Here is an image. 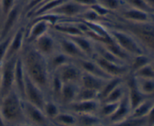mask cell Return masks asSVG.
I'll return each mask as SVG.
<instances>
[{"label": "cell", "instance_id": "obj_1", "mask_svg": "<svg viewBox=\"0 0 154 126\" xmlns=\"http://www.w3.org/2000/svg\"><path fill=\"white\" fill-rule=\"evenodd\" d=\"M20 55L28 76L49 98L51 73L48 69L46 57L40 54L32 44L27 43L24 45Z\"/></svg>", "mask_w": 154, "mask_h": 126}, {"label": "cell", "instance_id": "obj_2", "mask_svg": "<svg viewBox=\"0 0 154 126\" xmlns=\"http://www.w3.org/2000/svg\"><path fill=\"white\" fill-rule=\"evenodd\" d=\"M103 25L112 28L120 29L132 35L147 54L154 57V22H131L119 18L112 14L110 21L101 23Z\"/></svg>", "mask_w": 154, "mask_h": 126}, {"label": "cell", "instance_id": "obj_3", "mask_svg": "<svg viewBox=\"0 0 154 126\" xmlns=\"http://www.w3.org/2000/svg\"><path fill=\"white\" fill-rule=\"evenodd\" d=\"M23 101L14 89L0 99V115L5 125L14 126L26 123Z\"/></svg>", "mask_w": 154, "mask_h": 126}, {"label": "cell", "instance_id": "obj_4", "mask_svg": "<svg viewBox=\"0 0 154 126\" xmlns=\"http://www.w3.org/2000/svg\"><path fill=\"white\" fill-rule=\"evenodd\" d=\"M106 27V26H105ZM109 30L110 34L114 39L117 45L126 53L130 54L132 57L140 55V54H147L144 48L141 46L138 41L131 34L127 32L120 29L112 28L106 27ZM150 55V54H149Z\"/></svg>", "mask_w": 154, "mask_h": 126}, {"label": "cell", "instance_id": "obj_5", "mask_svg": "<svg viewBox=\"0 0 154 126\" xmlns=\"http://www.w3.org/2000/svg\"><path fill=\"white\" fill-rule=\"evenodd\" d=\"M24 2L18 0L3 19L0 26V40L4 39L15 31L18 26L23 23V8Z\"/></svg>", "mask_w": 154, "mask_h": 126}, {"label": "cell", "instance_id": "obj_6", "mask_svg": "<svg viewBox=\"0 0 154 126\" xmlns=\"http://www.w3.org/2000/svg\"><path fill=\"white\" fill-rule=\"evenodd\" d=\"M15 55L5 60L1 68V86H0V99L4 98L14 89L15 67L18 56Z\"/></svg>", "mask_w": 154, "mask_h": 126}, {"label": "cell", "instance_id": "obj_7", "mask_svg": "<svg viewBox=\"0 0 154 126\" xmlns=\"http://www.w3.org/2000/svg\"><path fill=\"white\" fill-rule=\"evenodd\" d=\"M32 45L46 58L60 50L57 36L51 29L39 36Z\"/></svg>", "mask_w": 154, "mask_h": 126}, {"label": "cell", "instance_id": "obj_8", "mask_svg": "<svg viewBox=\"0 0 154 126\" xmlns=\"http://www.w3.org/2000/svg\"><path fill=\"white\" fill-rule=\"evenodd\" d=\"M24 92H25V101L30 104L36 106L43 110L45 102L48 99L47 95L42 91V89L36 86L31 79L25 71V85H24Z\"/></svg>", "mask_w": 154, "mask_h": 126}, {"label": "cell", "instance_id": "obj_9", "mask_svg": "<svg viewBox=\"0 0 154 126\" xmlns=\"http://www.w3.org/2000/svg\"><path fill=\"white\" fill-rule=\"evenodd\" d=\"M24 114L28 123L35 126H51L52 122L44 111L27 101H23Z\"/></svg>", "mask_w": 154, "mask_h": 126}, {"label": "cell", "instance_id": "obj_10", "mask_svg": "<svg viewBox=\"0 0 154 126\" xmlns=\"http://www.w3.org/2000/svg\"><path fill=\"white\" fill-rule=\"evenodd\" d=\"M89 8L90 7L78 4L73 0H68L56 7L48 13L58 15L62 17L63 19H74V18H78Z\"/></svg>", "mask_w": 154, "mask_h": 126}, {"label": "cell", "instance_id": "obj_11", "mask_svg": "<svg viewBox=\"0 0 154 126\" xmlns=\"http://www.w3.org/2000/svg\"><path fill=\"white\" fill-rule=\"evenodd\" d=\"M92 59H93L102 67V69L111 77L126 78L128 76L130 75V68L129 64L113 63L102 58L96 54H94Z\"/></svg>", "mask_w": 154, "mask_h": 126}, {"label": "cell", "instance_id": "obj_12", "mask_svg": "<svg viewBox=\"0 0 154 126\" xmlns=\"http://www.w3.org/2000/svg\"><path fill=\"white\" fill-rule=\"evenodd\" d=\"M54 33H55L56 36H57L59 49L62 52L64 53L66 55H67L72 60L78 58H89L70 38L68 37L67 36H65V35L56 33L54 31Z\"/></svg>", "mask_w": 154, "mask_h": 126}, {"label": "cell", "instance_id": "obj_13", "mask_svg": "<svg viewBox=\"0 0 154 126\" xmlns=\"http://www.w3.org/2000/svg\"><path fill=\"white\" fill-rule=\"evenodd\" d=\"M54 72L57 73L63 83L72 82L80 85L83 71L73 60L60 66Z\"/></svg>", "mask_w": 154, "mask_h": 126}, {"label": "cell", "instance_id": "obj_14", "mask_svg": "<svg viewBox=\"0 0 154 126\" xmlns=\"http://www.w3.org/2000/svg\"><path fill=\"white\" fill-rule=\"evenodd\" d=\"M99 100L93 101H74L63 107L62 110H67L75 114H96L100 107Z\"/></svg>", "mask_w": 154, "mask_h": 126}, {"label": "cell", "instance_id": "obj_15", "mask_svg": "<svg viewBox=\"0 0 154 126\" xmlns=\"http://www.w3.org/2000/svg\"><path fill=\"white\" fill-rule=\"evenodd\" d=\"M23 23L24 22H23L20 26H18L12 36L11 40L10 45H9L8 49L7 51V54H6L5 60L20 54L21 51L25 45L26 25H24Z\"/></svg>", "mask_w": 154, "mask_h": 126}, {"label": "cell", "instance_id": "obj_16", "mask_svg": "<svg viewBox=\"0 0 154 126\" xmlns=\"http://www.w3.org/2000/svg\"><path fill=\"white\" fill-rule=\"evenodd\" d=\"M73 62L81 68L83 73L92 74L105 79L114 78L105 73L102 67L92 58H78L73 60Z\"/></svg>", "mask_w": 154, "mask_h": 126}, {"label": "cell", "instance_id": "obj_17", "mask_svg": "<svg viewBox=\"0 0 154 126\" xmlns=\"http://www.w3.org/2000/svg\"><path fill=\"white\" fill-rule=\"evenodd\" d=\"M115 15L119 18L131 22H148L151 21L150 14L143 11L139 9L126 5L116 12Z\"/></svg>", "mask_w": 154, "mask_h": 126}, {"label": "cell", "instance_id": "obj_18", "mask_svg": "<svg viewBox=\"0 0 154 126\" xmlns=\"http://www.w3.org/2000/svg\"><path fill=\"white\" fill-rule=\"evenodd\" d=\"M131 112H132V110H131L127 91H126V93L125 94L123 98L120 101V104H119V106L117 110H116V111L105 121V125L120 122V121H122L123 119H126V118L129 117Z\"/></svg>", "mask_w": 154, "mask_h": 126}, {"label": "cell", "instance_id": "obj_19", "mask_svg": "<svg viewBox=\"0 0 154 126\" xmlns=\"http://www.w3.org/2000/svg\"><path fill=\"white\" fill-rule=\"evenodd\" d=\"M80 87V85L77 83H63L59 99V104L61 108L75 101Z\"/></svg>", "mask_w": 154, "mask_h": 126}, {"label": "cell", "instance_id": "obj_20", "mask_svg": "<svg viewBox=\"0 0 154 126\" xmlns=\"http://www.w3.org/2000/svg\"><path fill=\"white\" fill-rule=\"evenodd\" d=\"M108 80L109 79H105L100 78L92 74L83 73L82 77L80 82V86L100 92L105 86Z\"/></svg>", "mask_w": 154, "mask_h": 126}, {"label": "cell", "instance_id": "obj_21", "mask_svg": "<svg viewBox=\"0 0 154 126\" xmlns=\"http://www.w3.org/2000/svg\"><path fill=\"white\" fill-rule=\"evenodd\" d=\"M24 85H25V69H24L21 55L18 56L15 67L14 89L17 91L23 100L25 99L24 92Z\"/></svg>", "mask_w": 154, "mask_h": 126}, {"label": "cell", "instance_id": "obj_22", "mask_svg": "<svg viewBox=\"0 0 154 126\" xmlns=\"http://www.w3.org/2000/svg\"><path fill=\"white\" fill-rule=\"evenodd\" d=\"M70 38L78 48L89 57L92 58L95 54L94 41L86 35H78V36H67Z\"/></svg>", "mask_w": 154, "mask_h": 126}, {"label": "cell", "instance_id": "obj_23", "mask_svg": "<svg viewBox=\"0 0 154 126\" xmlns=\"http://www.w3.org/2000/svg\"><path fill=\"white\" fill-rule=\"evenodd\" d=\"M72 60H73L72 59L68 57L60 50L57 51V52L54 53L50 57H47V63H48V69H49L51 73L57 70L60 66H63L64 64L69 63Z\"/></svg>", "mask_w": 154, "mask_h": 126}, {"label": "cell", "instance_id": "obj_24", "mask_svg": "<svg viewBox=\"0 0 154 126\" xmlns=\"http://www.w3.org/2000/svg\"><path fill=\"white\" fill-rule=\"evenodd\" d=\"M51 122L56 126H76L77 116L75 113L62 110Z\"/></svg>", "mask_w": 154, "mask_h": 126}, {"label": "cell", "instance_id": "obj_25", "mask_svg": "<svg viewBox=\"0 0 154 126\" xmlns=\"http://www.w3.org/2000/svg\"><path fill=\"white\" fill-rule=\"evenodd\" d=\"M134 78L137 88L143 95L147 98L154 97V79L138 78V77H134Z\"/></svg>", "mask_w": 154, "mask_h": 126}, {"label": "cell", "instance_id": "obj_26", "mask_svg": "<svg viewBox=\"0 0 154 126\" xmlns=\"http://www.w3.org/2000/svg\"><path fill=\"white\" fill-rule=\"evenodd\" d=\"M127 87H126V82L124 81L120 85L114 88L111 92L108 95V96L102 100L101 103H117L120 102L126 93Z\"/></svg>", "mask_w": 154, "mask_h": 126}, {"label": "cell", "instance_id": "obj_27", "mask_svg": "<svg viewBox=\"0 0 154 126\" xmlns=\"http://www.w3.org/2000/svg\"><path fill=\"white\" fill-rule=\"evenodd\" d=\"M153 57L147 54H140V55L134 56L132 57L130 63H129V68H130V75L133 74L143 66L151 63Z\"/></svg>", "mask_w": 154, "mask_h": 126}, {"label": "cell", "instance_id": "obj_28", "mask_svg": "<svg viewBox=\"0 0 154 126\" xmlns=\"http://www.w3.org/2000/svg\"><path fill=\"white\" fill-rule=\"evenodd\" d=\"M154 104V97L148 98L131 112V117H145Z\"/></svg>", "mask_w": 154, "mask_h": 126}, {"label": "cell", "instance_id": "obj_29", "mask_svg": "<svg viewBox=\"0 0 154 126\" xmlns=\"http://www.w3.org/2000/svg\"><path fill=\"white\" fill-rule=\"evenodd\" d=\"M120 102L101 103L97 115L105 122L116 111Z\"/></svg>", "mask_w": 154, "mask_h": 126}, {"label": "cell", "instance_id": "obj_30", "mask_svg": "<svg viewBox=\"0 0 154 126\" xmlns=\"http://www.w3.org/2000/svg\"><path fill=\"white\" fill-rule=\"evenodd\" d=\"M61 110L62 108L60 104L51 98H48L47 100L43 109L45 114L51 121H52Z\"/></svg>", "mask_w": 154, "mask_h": 126}, {"label": "cell", "instance_id": "obj_31", "mask_svg": "<svg viewBox=\"0 0 154 126\" xmlns=\"http://www.w3.org/2000/svg\"><path fill=\"white\" fill-rule=\"evenodd\" d=\"M105 126H147V116L145 117H129L111 124H107Z\"/></svg>", "mask_w": 154, "mask_h": 126}, {"label": "cell", "instance_id": "obj_32", "mask_svg": "<svg viewBox=\"0 0 154 126\" xmlns=\"http://www.w3.org/2000/svg\"><path fill=\"white\" fill-rule=\"evenodd\" d=\"M125 79L126 78L114 77V78L108 80L106 84H105V86H104V88L102 89V91L99 92V101H100V102L108 96V94H109L114 88H116L118 85H120V83L123 82L125 80Z\"/></svg>", "mask_w": 154, "mask_h": 126}, {"label": "cell", "instance_id": "obj_33", "mask_svg": "<svg viewBox=\"0 0 154 126\" xmlns=\"http://www.w3.org/2000/svg\"><path fill=\"white\" fill-rule=\"evenodd\" d=\"M93 100H99V92L93 90V89L80 87L75 101H93Z\"/></svg>", "mask_w": 154, "mask_h": 126}, {"label": "cell", "instance_id": "obj_34", "mask_svg": "<svg viewBox=\"0 0 154 126\" xmlns=\"http://www.w3.org/2000/svg\"><path fill=\"white\" fill-rule=\"evenodd\" d=\"M97 2L111 11L116 12L126 5L122 0H96Z\"/></svg>", "mask_w": 154, "mask_h": 126}, {"label": "cell", "instance_id": "obj_35", "mask_svg": "<svg viewBox=\"0 0 154 126\" xmlns=\"http://www.w3.org/2000/svg\"><path fill=\"white\" fill-rule=\"evenodd\" d=\"M122 1L129 7L139 9L149 14H153V11L144 0H122Z\"/></svg>", "mask_w": 154, "mask_h": 126}, {"label": "cell", "instance_id": "obj_36", "mask_svg": "<svg viewBox=\"0 0 154 126\" xmlns=\"http://www.w3.org/2000/svg\"><path fill=\"white\" fill-rule=\"evenodd\" d=\"M14 33H12L11 34L9 35L6 38H5L4 39L0 40V68H1L2 65L4 63L5 60L8 49L9 45H10L11 40Z\"/></svg>", "mask_w": 154, "mask_h": 126}, {"label": "cell", "instance_id": "obj_37", "mask_svg": "<svg viewBox=\"0 0 154 126\" xmlns=\"http://www.w3.org/2000/svg\"><path fill=\"white\" fill-rule=\"evenodd\" d=\"M132 76H133L134 77H138V78L154 79V70L150 63H149L134 73L133 74H132Z\"/></svg>", "mask_w": 154, "mask_h": 126}, {"label": "cell", "instance_id": "obj_38", "mask_svg": "<svg viewBox=\"0 0 154 126\" xmlns=\"http://www.w3.org/2000/svg\"><path fill=\"white\" fill-rule=\"evenodd\" d=\"M45 0H27L24 3L23 8V19L26 15L32 11L36 7H38Z\"/></svg>", "mask_w": 154, "mask_h": 126}, {"label": "cell", "instance_id": "obj_39", "mask_svg": "<svg viewBox=\"0 0 154 126\" xmlns=\"http://www.w3.org/2000/svg\"><path fill=\"white\" fill-rule=\"evenodd\" d=\"M90 8L93 11L96 12L99 16L102 17V18H108V17L111 16L113 13H114V12H112L111 11L108 10V9L105 8V7H103V6H102L101 5H99L98 2L96 3V4L90 6Z\"/></svg>", "mask_w": 154, "mask_h": 126}, {"label": "cell", "instance_id": "obj_40", "mask_svg": "<svg viewBox=\"0 0 154 126\" xmlns=\"http://www.w3.org/2000/svg\"><path fill=\"white\" fill-rule=\"evenodd\" d=\"M18 0H1V7H2V21L7 14L10 11L11 9L14 7L15 4L17 2Z\"/></svg>", "mask_w": 154, "mask_h": 126}, {"label": "cell", "instance_id": "obj_41", "mask_svg": "<svg viewBox=\"0 0 154 126\" xmlns=\"http://www.w3.org/2000/svg\"><path fill=\"white\" fill-rule=\"evenodd\" d=\"M147 126H154V104L147 115Z\"/></svg>", "mask_w": 154, "mask_h": 126}, {"label": "cell", "instance_id": "obj_42", "mask_svg": "<svg viewBox=\"0 0 154 126\" xmlns=\"http://www.w3.org/2000/svg\"><path fill=\"white\" fill-rule=\"evenodd\" d=\"M73 1L78 3V4L82 5L87 6V7H90V6L97 3L96 0H73Z\"/></svg>", "mask_w": 154, "mask_h": 126}, {"label": "cell", "instance_id": "obj_43", "mask_svg": "<svg viewBox=\"0 0 154 126\" xmlns=\"http://www.w3.org/2000/svg\"><path fill=\"white\" fill-rule=\"evenodd\" d=\"M147 3L149 6L151 8L152 10L153 11V14H154V0H144Z\"/></svg>", "mask_w": 154, "mask_h": 126}, {"label": "cell", "instance_id": "obj_44", "mask_svg": "<svg viewBox=\"0 0 154 126\" xmlns=\"http://www.w3.org/2000/svg\"><path fill=\"white\" fill-rule=\"evenodd\" d=\"M2 21V7H1V0H0V26H1Z\"/></svg>", "mask_w": 154, "mask_h": 126}, {"label": "cell", "instance_id": "obj_45", "mask_svg": "<svg viewBox=\"0 0 154 126\" xmlns=\"http://www.w3.org/2000/svg\"><path fill=\"white\" fill-rule=\"evenodd\" d=\"M14 126H35V125H31V124L29 123H23V124H20V125H14Z\"/></svg>", "mask_w": 154, "mask_h": 126}, {"label": "cell", "instance_id": "obj_46", "mask_svg": "<svg viewBox=\"0 0 154 126\" xmlns=\"http://www.w3.org/2000/svg\"><path fill=\"white\" fill-rule=\"evenodd\" d=\"M150 65H151L152 68H153V70H154V57H153V60H152L151 63H150Z\"/></svg>", "mask_w": 154, "mask_h": 126}, {"label": "cell", "instance_id": "obj_47", "mask_svg": "<svg viewBox=\"0 0 154 126\" xmlns=\"http://www.w3.org/2000/svg\"><path fill=\"white\" fill-rule=\"evenodd\" d=\"M150 18H151V21L154 22V14H150Z\"/></svg>", "mask_w": 154, "mask_h": 126}, {"label": "cell", "instance_id": "obj_48", "mask_svg": "<svg viewBox=\"0 0 154 126\" xmlns=\"http://www.w3.org/2000/svg\"><path fill=\"white\" fill-rule=\"evenodd\" d=\"M0 86H1V69H0Z\"/></svg>", "mask_w": 154, "mask_h": 126}, {"label": "cell", "instance_id": "obj_49", "mask_svg": "<svg viewBox=\"0 0 154 126\" xmlns=\"http://www.w3.org/2000/svg\"><path fill=\"white\" fill-rule=\"evenodd\" d=\"M21 1H22V2H24V3H25V2H26V0H21Z\"/></svg>", "mask_w": 154, "mask_h": 126}, {"label": "cell", "instance_id": "obj_50", "mask_svg": "<svg viewBox=\"0 0 154 126\" xmlns=\"http://www.w3.org/2000/svg\"><path fill=\"white\" fill-rule=\"evenodd\" d=\"M51 126H56V125H53V124H52V125H51Z\"/></svg>", "mask_w": 154, "mask_h": 126}, {"label": "cell", "instance_id": "obj_51", "mask_svg": "<svg viewBox=\"0 0 154 126\" xmlns=\"http://www.w3.org/2000/svg\"><path fill=\"white\" fill-rule=\"evenodd\" d=\"M26 1H27V0H26Z\"/></svg>", "mask_w": 154, "mask_h": 126}]
</instances>
